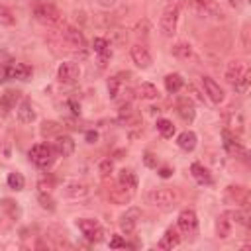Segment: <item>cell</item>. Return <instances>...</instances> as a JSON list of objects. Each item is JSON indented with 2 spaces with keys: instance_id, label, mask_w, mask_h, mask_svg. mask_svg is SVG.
<instances>
[{
  "instance_id": "obj_50",
  "label": "cell",
  "mask_w": 251,
  "mask_h": 251,
  "mask_svg": "<svg viewBox=\"0 0 251 251\" xmlns=\"http://www.w3.org/2000/svg\"><path fill=\"white\" fill-rule=\"evenodd\" d=\"M100 6H104V8H110V6H114L116 4V0H96Z\"/></svg>"
},
{
  "instance_id": "obj_32",
  "label": "cell",
  "mask_w": 251,
  "mask_h": 251,
  "mask_svg": "<svg viewBox=\"0 0 251 251\" xmlns=\"http://www.w3.org/2000/svg\"><path fill=\"white\" fill-rule=\"evenodd\" d=\"M182 86H184V80H182V76H180L178 73H171V75L165 76V88H167V92L175 94V92H178Z\"/></svg>"
},
{
  "instance_id": "obj_15",
  "label": "cell",
  "mask_w": 251,
  "mask_h": 251,
  "mask_svg": "<svg viewBox=\"0 0 251 251\" xmlns=\"http://www.w3.org/2000/svg\"><path fill=\"white\" fill-rule=\"evenodd\" d=\"M202 86H204V92L208 94V98L214 102V104H220L224 102V88L212 78V76H202Z\"/></svg>"
},
{
  "instance_id": "obj_17",
  "label": "cell",
  "mask_w": 251,
  "mask_h": 251,
  "mask_svg": "<svg viewBox=\"0 0 251 251\" xmlns=\"http://www.w3.org/2000/svg\"><path fill=\"white\" fill-rule=\"evenodd\" d=\"M55 153L61 157H71L75 153V141L71 135H57L55 137V145H53Z\"/></svg>"
},
{
  "instance_id": "obj_6",
  "label": "cell",
  "mask_w": 251,
  "mask_h": 251,
  "mask_svg": "<svg viewBox=\"0 0 251 251\" xmlns=\"http://www.w3.org/2000/svg\"><path fill=\"white\" fill-rule=\"evenodd\" d=\"M178 194L175 188H153L147 194V202L157 206V208H171L176 202Z\"/></svg>"
},
{
  "instance_id": "obj_16",
  "label": "cell",
  "mask_w": 251,
  "mask_h": 251,
  "mask_svg": "<svg viewBox=\"0 0 251 251\" xmlns=\"http://www.w3.org/2000/svg\"><path fill=\"white\" fill-rule=\"evenodd\" d=\"M6 73H8V78L29 80L33 75V69L27 63H12V65H6Z\"/></svg>"
},
{
  "instance_id": "obj_42",
  "label": "cell",
  "mask_w": 251,
  "mask_h": 251,
  "mask_svg": "<svg viewBox=\"0 0 251 251\" xmlns=\"http://www.w3.org/2000/svg\"><path fill=\"white\" fill-rule=\"evenodd\" d=\"M249 80H251V71H247V73H245V75H243V76H241V78H239V80L233 84V88H235L237 92H241V94H243V92H247Z\"/></svg>"
},
{
  "instance_id": "obj_51",
  "label": "cell",
  "mask_w": 251,
  "mask_h": 251,
  "mask_svg": "<svg viewBox=\"0 0 251 251\" xmlns=\"http://www.w3.org/2000/svg\"><path fill=\"white\" fill-rule=\"evenodd\" d=\"M4 80H8V73H6V67L2 65L0 67V82H4Z\"/></svg>"
},
{
  "instance_id": "obj_21",
  "label": "cell",
  "mask_w": 251,
  "mask_h": 251,
  "mask_svg": "<svg viewBox=\"0 0 251 251\" xmlns=\"http://www.w3.org/2000/svg\"><path fill=\"white\" fill-rule=\"evenodd\" d=\"M16 114H18V120L22 124H31L37 118V112H35V108H33V104L29 100H22L18 110H16Z\"/></svg>"
},
{
  "instance_id": "obj_37",
  "label": "cell",
  "mask_w": 251,
  "mask_h": 251,
  "mask_svg": "<svg viewBox=\"0 0 251 251\" xmlns=\"http://www.w3.org/2000/svg\"><path fill=\"white\" fill-rule=\"evenodd\" d=\"M16 24V16L12 14V10L4 4H0V25H14Z\"/></svg>"
},
{
  "instance_id": "obj_27",
  "label": "cell",
  "mask_w": 251,
  "mask_h": 251,
  "mask_svg": "<svg viewBox=\"0 0 251 251\" xmlns=\"http://www.w3.org/2000/svg\"><path fill=\"white\" fill-rule=\"evenodd\" d=\"M135 96L141 98V100H155V98H159V90L151 82H141L135 88Z\"/></svg>"
},
{
  "instance_id": "obj_11",
  "label": "cell",
  "mask_w": 251,
  "mask_h": 251,
  "mask_svg": "<svg viewBox=\"0 0 251 251\" xmlns=\"http://www.w3.org/2000/svg\"><path fill=\"white\" fill-rule=\"evenodd\" d=\"M226 202L245 208L249 204V190L241 184H229L226 188Z\"/></svg>"
},
{
  "instance_id": "obj_38",
  "label": "cell",
  "mask_w": 251,
  "mask_h": 251,
  "mask_svg": "<svg viewBox=\"0 0 251 251\" xmlns=\"http://www.w3.org/2000/svg\"><path fill=\"white\" fill-rule=\"evenodd\" d=\"M120 88H122V78H120L118 75H116V76H110V78H108V96H110V98H118Z\"/></svg>"
},
{
  "instance_id": "obj_49",
  "label": "cell",
  "mask_w": 251,
  "mask_h": 251,
  "mask_svg": "<svg viewBox=\"0 0 251 251\" xmlns=\"http://www.w3.org/2000/svg\"><path fill=\"white\" fill-rule=\"evenodd\" d=\"M173 175V169L171 167H163V169H159V176L161 178H169Z\"/></svg>"
},
{
  "instance_id": "obj_44",
  "label": "cell",
  "mask_w": 251,
  "mask_h": 251,
  "mask_svg": "<svg viewBox=\"0 0 251 251\" xmlns=\"http://www.w3.org/2000/svg\"><path fill=\"white\" fill-rule=\"evenodd\" d=\"M143 163H145V167H149V169H157L159 159H157V155H155V153L147 151V153L143 155Z\"/></svg>"
},
{
  "instance_id": "obj_46",
  "label": "cell",
  "mask_w": 251,
  "mask_h": 251,
  "mask_svg": "<svg viewBox=\"0 0 251 251\" xmlns=\"http://www.w3.org/2000/svg\"><path fill=\"white\" fill-rule=\"evenodd\" d=\"M37 188H39V192H51L53 190V178H41L37 182Z\"/></svg>"
},
{
  "instance_id": "obj_35",
  "label": "cell",
  "mask_w": 251,
  "mask_h": 251,
  "mask_svg": "<svg viewBox=\"0 0 251 251\" xmlns=\"http://www.w3.org/2000/svg\"><path fill=\"white\" fill-rule=\"evenodd\" d=\"M157 131H159L163 137H173V133H175V126H173L171 120H167V118H159V120H157Z\"/></svg>"
},
{
  "instance_id": "obj_52",
  "label": "cell",
  "mask_w": 251,
  "mask_h": 251,
  "mask_svg": "<svg viewBox=\"0 0 251 251\" xmlns=\"http://www.w3.org/2000/svg\"><path fill=\"white\" fill-rule=\"evenodd\" d=\"M188 92H190V94H192V96H194V98H196V100H202V96H200V94H198V92H196V88H194V86H192V84H190V86H188Z\"/></svg>"
},
{
  "instance_id": "obj_18",
  "label": "cell",
  "mask_w": 251,
  "mask_h": 251,
  "mask_svg": "<svg viewBox=\"0 0 251 251\" xmlns=\"http://www.w3.org/2000/svg\"><path fill=\"white\" fill-rule=\"evenodd\" d=\"M108 196H110V200H112L114 204H127V202L131 200V196H133V190H129L127 186H124V184L118 182L116 186L110 188Z\"/></svg>"
},
{
  "instance_id": "obj_47",
  "label": "cell",
  "mask_w": 251,
  "mask_h": 251,
  "mask_svg": "<svg viewBox=\"0 0 251 251\" xmlns=\"http://www.w3.org/2000/svg\"><path fill=\"white\" fill-rule=\"evenodd\" d=\"M241 39H243V49L249 51V25L245 24L243 25V31H241Z\"/></svg>"
},
{
  "instance_id": "obj_53",
  "label": "cell",
  "mask_w": 251,
  "mask_h": 251,
  "mask_svg": "<svg viewBox=\"0 0 251 251\" xmlns=\"http://www.w3.org/2000/svg\"><path fill=\"white\" fill-rule=\"evenodd\" d=\"M229 4H231L233 8H241V0H229Z\"/></svg>"
},
{
  "instance_id": "obj_48",
  "label": "cell",
  "mask_w": 251,
  "mask_h": 251,
  "mask_svg": "<svg viewBox=\"0 0 251 251\" xmlns=\"http://www.w3.org/2000/svg\"><path fill=\"white\" fill-rule=\"evenodd\" d=\"M84 139H86V143H96V141H98V131L88 129V131L84 133Z\"/></svg>"
},
{
  "instance_id": "obj_2",
  "label": "cell",
  "mask_w": 251,
  "mask_h": 251,
  "mask_svg": "<svg viewBox=\"0 0 251 251\" xmlns=\"http://www.w3.org/2000/svg\"><path fill=\"white\" fill-rule=\"evenodd\" d=\"M33 18L43 25H61V12L51 2H37L33 6Z\"/></svg>"
},
{
  "instance_id": "obj_12",
  "label": "cell",
  "mask_w": 251,
  "mask_h": 251,
  "mask_svg": "<svg viewBox=\"0 0 251 251\" xmlns=\"http://www.w3.org/2000/svg\"><path fill=\"white\" fill-rule=\"evenodd\" d=\"M129 55H131V61L135 63V67H139V69H149L151 63H153V57H151L149 49H147L143 43H135V45H131Z\"/></svg>"
},
{
  "instance_id": "obj_3",
  "label": "cell",
  "mask_w": 251,
  "mask_h": 251,
  "mask_svg": "<svg viewBox=\"0 0 251 251\" xmlns=\"http://www.w3.org/2000/svg\"><path fill=\"white\" fill-rule=\"evenodd\" d=\"M27 155H29V161L37 169H49L55 163V149L47 143H35Z\"/></svg>"
},
{
  "instance_id": "obj_8",
  "label": "cell",
  "mask_w": 251,
  "mask_h": 251,
  "mask_svg": "<svg viewBox=\"0 0 251 251\" xmlns=\"http://www.w3.org/2000/svg\"><path fill=\"white\" fill-rule=\"evenodd\" d=\"M176 227H178L184 235L196 233V229H198V216H196V212H194L192 208L180 210V214H178V218H176Z\"/></svg>"
},
{
  "instance_id": "obj_24",
  "label": "cell",
  "mask_w": 251,
  "mask_h": 251,
  "mask_svg": "<svg viewBox=\"0 0 251 251\" xmlns=\"http://www.w3.org/2000/svg\"><path fill=\"white\" fill-rule=\"evenodd\" d=\"M92 49H94V53L100 57V63H102V65H106V61L112 57L110 43H108V39H104V37H94V39H92Z\"/></svg>"
},
{
  "instance_id": "obj_23",
  "label": "cell",
  "mask_w": 251,
  "mask_h": 251,
  "mask_svg": "<svg viewBox=\"0 0 251 251\" xmlns=\"http://www.w3.org/2000/svg\"><path fill=\"white\" fill-rule=\"evenodd\" d=\"M178 243H180L178 229H176V227H167V229H165V233L161 235V239H159L157 247H159V249H173V247H176Z\"/></svg>"
},
{
  "instance_id": "obj_13",
  "label": "cell",
  "mask_w": 251,
  "mask_h": 251,
  "mask_svg": "<svg viewBox=\"0 0 251 251\" xmlns=\"http://www.w3.org/2000/svg\"><path fill=\"white\" fill-rule=\"evenodd\" d=\"M224 147H226V151L229 153V155H235L237 159H241V161H247V149L237 141V137L231 133V131H227V129H224Z\"/></svg>"
},
{
  "instance_id": "obj_54",
  "label": "cell",
  "mask_w": 251,
  "mask_h": 251,
  "mask_svg": "<svg viewBox=\"0 0 251 251\" xmlns=\"http://www.w3.org/2000/svg\"><path fill=\"white\" fill-rule=\"evenodd\" d=\"M169 2H173V0H169Z\"/></svg>"
},
{
  "instance_id": "obj_26",
  "label": "cell",
  "mask_w": 251,
  "mask_h": 251,
  "mask_svg": "<svg viewBox=\"0 0 251 251\" xmlns=\"http://www.w3.org/2000/svg\"><path fill=\"white\" fill-rule=\"evenodd\" d=\"M88 192H90V188H88L86 182H69L65 186V196L67 198H75V200L76 198H86Z\"/></svg>"
},
{
  "instance_id": "obj_28",
  "label": "cell",
  "mask_w": 251,
  "mask_h": 251,
  "mask_svg": "<svg viewBox=\"0 0 251 251\" xmlns=\"http://www.w3.org/2000/svg\"><path fill=\"white\" fill-rule=\"evenodd\" d=\"M231 226H233V222L227 218V214H226V212L220 214L218 220H216V235H218L220 239H226V237L231 233Z\"/></svg>"
},
{
  "instance_id": "obj_29",
  "label": "cell",
  "mask_w": 251,
  "mask_h": 251,
  "mask_svg": "<svg viewBox=\"0 0 251 251\" xmlns=\"http://www.w3.org/2000/svg\"><path fill=\"white\" fill-rule=\"evenodd\" d=\"M0 208L6 212V216H8L10 220H20V216H22V210H20L18 202L12 200V198H2V200H0Z\"/></svg>"
},
{
  "instance_id": "obj_1",
  "label": "cell",
  "mask_w": 251,
  "mask_h": 251,
  "mask_svg": "<svg viewBox=\"0 0 251 251\" xmlns=\"http://www.w3.org/2000/svg\"><path fill=\"white\" fill-rule=\"evenodd\" d=\"M59 35H61L63 43L69 47V51L82 53V55L86 53V39H84L80 29H76V27H73L69 24H61L59 25Z\"/></svg>"
},
{
  "instance_id": "obj_7",
  "label": "cell",
  "mask_w": 251,
  "mask_h": 251,
  "mask_svg": "<svg viewBox=\"0 0 251 251\" xmlns=\"http://www.w3.org/2000/svg\"><path fill=\"white\" fill-rule=\"evenodd\" d=\"M76 227L82 231V235L92 241V243H100L104 239V229L102 226L94 220V218H78L76 220Z\"/></svg>"
},
{
  "instance_id": "obj_34",
  "label": "cell",
  "mask_w": 251,
  "mask_h": 251,
  "mask_svg": "<svg viewBox=\"0 0 251 251\" xmlns=\"http://www.w3.org/2000/svg\"><path fill=\"white\" fill-rule=\"evenodd\" d=\"M139 120V116L135 114V110L131 108V104H126L120 108V122H126V124H135Z\"/></svg>"
},
{
  "instance_id": "obj_19",
  "label": "cell",
  "mask_w": 251,
  "mask_h": 251,
  "mask_svg": "<svg viewBox=\"0 0 251 251\" xmlns=\"http://www.w3.org/2000/svg\"><path fill=\"white\" fill-rule=\"evenodd\" d=\"M176 114H178L180 120L186 122V124L194 122V118H196V110H194V104L190 102V98H180V100L176 102Z\"/></svg>"
},
{
  "instance_id": "obj_10",
  "label": "cell",
  "mask_w": 251,
  "mask_h": 251,
  "mask_svg": "<svg viewBox=\"0 0 251 251\" xmlns=\"http://www.w3.org/2000/svg\"><path fill=\"white\" fill-rule=\"evenodd\" d=\"M78 76H80V67H78L76 63H73V61H63V63L59 65V69H57V78H59V82L73 84V82L78 80Z\"/></svg>"
},
{
  "instance_id": "obj_9",
  "label": "cell",
  "mask_w": 251,
  "mask_h": 251,
  "mask_svg": "<svg viewBox=\"0 0 251 251\" xmlns=\"http://www.w3.org/2000/svg\"><path fill=\"white\" fill-rule=\"evenodd\" d=\"M139 220H141V210L135 208V206L127 208V210L120 216V227H122V231H124L126 235H131V233L135 231Z\"/></svg>"
},
{
  "instance_id": "obj_43",
  "label": "cell",
  "mask_w": 251,
  "mask_h": 251,
  "mask_svg": "<svg viewBox=\"0 0 251 251\" xmlns=\"http://www.w3.org/2000/svg\"><path fill=\"white\" fill-rule=\"evenodd\" d=\"M98 171H100V175H102L104 178H106V176H110V175H112V171H114V161H112V159H104V161H100Z\"/></svg>"
},
{
  "instance_id": "obj_20",
  "label": "cell",
  "mask_w": 251,
  "mask_h": 251,
  "mask_svg": "<svg viewBox=\"0 0 251 251\" xmlns=\"http://www.w3.org/2000/svg\"><path fill=\"white\" fill-rule=\"evenodd\" d=\"M22 98V92L20 90H14V88H8L0 94V110L4 114H8L12 108H16V102Z\"/></svg>"
},
{
  "instance_id": "obj_31",
  "label": "cell",
  "mask_w": 251,
  "mask_h": 251,
  "mask_svg": "<svg viewBox=\"0 0 251 251\" xmlns=\"http://www.w3.org/2000/svg\"><path fill=\"white\" fill-rule=\"evenodd\" d=\"M118 182L124 184V186H127V188L133 190V192H135V188H137V176H135V173L129 171V169H122V171L118 173Z\"/></svg>"
},
{
  "instance_id": "obj_5",
  "label": "cell",
  "mask_w": 251,
  "mask_h": 251,
  "mask_svg": "<svg viewBox=\"0 0 251 251\" xmlns=\"http://www.w3.org/2000/svg\"><path fill=\"white\" fill-rule=\"evenodd\" d=\"M176 24H178V6L171 4L163 10L161 20H159V29L165 37H173L176 31Z\"/></svg>"
},
{
  "instance_id": "obj_41",
  "label": "cell",
  "mask_w": 251,
  "mask_h": 251,
  "mask_svg": "<svg viewBox=\"0 0 251 251\" xmlns=\"http://www.w3.org/2000/svg\"><path fill=\"white\" fill-rule=\"evenodd\" d=\"M149 31H151V24L147 20H141L137 25H135V35L141 37V39H147L149 37Z\"/></svg>"
},
{
  "instance_id": "obj_36",
  "label": "cell",
  "mask_w": 251,
  "mask_h": 251,
  "mask_svg": "<svg viewBox=\"0 0 251 251\" xmlns=\"http://www.w3.org/2000/svg\"><path fill=\"white\" fill-rule=\"evenodd\" d=\"M6 180H8V186H10L12 190H22V188H24V184H25V178H24V175H22V173H18V171L10 173Z\"/></svg>"
},
{
  "instance_id": "obj_39",
  "label": "cell",
  "mask_w": 251,
  "mask_h": 251,
  "mask_svg": "<svg viewBox=\"0 0 251 251\" xmlns=\"http://www.w3.org/2000/svg\"><path fill=\"white\" fill-rule=\"evenodd\" d=\"M37 200H39V206H41L43 210H49V212L55 210V200H53L51 192H39V194H37Z\"/></svg>"
},
{
  "instance_id": "obj_30",
  "label": "cell",
  "mask_w": 251,
  "mask_h": 251,
  "mask_svg": "<svg viewBox=\"0 0 251 251\" xmlns=\"http://www.w3.org/2000/svg\"><path fill=\"white\" fill-rule=\"evenodd\" d=\"M61 131H63V126L59 122H53V120H49V122L45 120L39 127V133L43 137H57V135H61Z\"/></svg>"
},
{
  "instance_id": "obj_40",
  "label": "cell",
  "mask_w": 251,
  "mask_h": 251,
  "mask_svg": "<svg viewBox=\"0 0 251 251\" xmlns=\"http://www.w3.org/2000/svg\"><path fill=\"white\" fill-rule=\"evenodd\" d=\"M227 214V218L233 222V224H241V226H247V214L243 212V210H227L226 212Z\"/></svg>"
},
{
  "instance_id": "obj_4",
  "label": "cell",
  "mask_w": 251,
  "mask_h": 251,
  "mask_svg": "<svg viewBox=\"0 0 251 251\" xmlns=\"http://www.w3.org/2000/svg\"><path fill=\"white\" fill-rule=\"evenodd\" d=\"M186 8L200 18H222V10L214 0H188Z\"/></svg>"
},
{
  "instance_id": "obj_33",
  "label": "cell",
  "mask_w": 251,
  "mask_h": 251,
  "mask_svg": "<svg viewBox=\"0 0 251 251\" xmlns=\"http://www.w3.org/2000/svg\"><path fill=\"white\" fill-rule=\"evenodd\" d=\"M171 53L175 57H178V59H188V57H192V45L190 43H184V41L175 43L173 49H171Z\"/></svg>"
},
{
  "instance_id": "obj_45",
  "label": "cell",
  "mask_w": 251,
  "mask_h": 251,
  "mask_svg": "<svg viewBox=\"0 0 251 251\" xmlns=\"http://www.w3.org/2000/svg\"><path fill=\"white\" fill-rule=\"evenodd\" d=\"M127 243H126V239L122 237V235H112L110 237V249H124Z\"/></svg>"
},
{
  "instance_id": "obj_14",
  "label": "cell",
  "mask_w": 251,
  "mask_h": 251,
  "mask_svg": "<svg viewBox=\"0 0 251 251\" xmlns=\"http://www.w3.org/2000/svg\"><path fill=\"white\" fill-rule=\"evenodd\" d=\"M249 71V67H247V63H243V61H239V59H235V61H229L227 63V67H226V73H224V76H226V80L233 86L245 73Z\"/></svg>"
},
{
  "instance_id": "obj_22",
  "label": "cell",
  "mask_w": 251,
  "mask_h": 251,
  "mask_svg": "<svg viewBox=\"0 0 251 251\" xmlns=\"http://www.w3.org/2000/svg\"><path fill=\"white\" fill-rule=\"evenodd\" d=\"M190 175H192V178L198 182V184H212L214 182V178H212V173L202 165V163H192L190 165Z\"/></svg>"
},
{
  "instance_id": "obj_25",
  "label": "cell",
  "mask_w": 251,
  "mask_h": 251,
  "mask_svg": "<svg viewBox=\"0 0 251 251\" xmlns=\"http://www.w3.org/2000/svg\"><path fill=\"white\" fill-rule=\"evenodd\" d=\"M196 141H198V137H196V133L190 131V129L178 133V137H176V145H178L182 151H186V153H190V151L196 149Z\"/></svg>"
}]
</instances>
